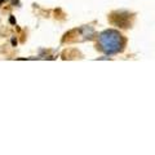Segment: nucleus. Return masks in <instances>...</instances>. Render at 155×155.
Masks as SVG:
<instances>
[{"label":"nucleus","mask_w":155,"mask_h":155,"mask_svg":"<svg viewBox=\"0 0 155 155\" xmlns=\"http://www.w3.org/2000/svg\"><path fill=\"white\" fill-rule=\"evenodd\" d=\"M124 44V38L116 30H106L101 32L98 36V47L106 54H115V53L120 52Z\"/></svg>","instance_id":"nucleus-1"}]
</instances>
